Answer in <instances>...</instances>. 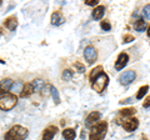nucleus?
I'll return each mask as SVG.
<instances>
[{
  "instance_id": "1",
  "label": "nucleus",
  "mask_w": 150,
  "mask_h": 140,
  "mask_svg": "<svg viewBox=\"0 0 150 140\" xmlns=\"http://www.w3.org/2000/svg\"><path fill=\"white\" fill-rule=\"evenodd\" d=\"M108 132V123L106 121H98L90 127V133H89V140H104Z\"/></svg>"
},
{
  "instance_id": "2",
  "label": "nucleus",
  "mask_w": 150,
  "mask_h": 140,
  "mask_svg": "<svg viewBox=\"0 0 150 140\" xmlns=\"http://www.w3.org/2000/svg\"><path fill=\"white\" fill-rule=\"evenodd\" d=\"M29 134V130L21 125H14L9 132L4 135V140H25Z\"/></svg>"
},
{
  "instance_id": "3",
  "label": "nucleus",
  "mask_w": 150,
  "mask_h": 140,
  "mask_svg": "<svg viewBox=\"0 0 150 140\" xmlns=\"http://www.w3.org/2000/svg\"><path fill=\"white\" fill-rule=\"evenodd\" d=\"M18 103V98L15 94H11V93H6L0 96V109L4 111L11 110L14 106L16 105Z\"/></svg>"
},
{
  "instance_id": "4",
  "label": "nucleus",
  "mask_w": 150,
  "mask_h": 140,
  "mask_svg": "<svg viewBox=\"0 0 150 140\" xmlns=\"http://www.w3.org/2000/svg\"><path fill=\"white\" fill-rule=\"evenodd\" d=\"M108 84H109V75H108L106 73L103 71L100 75L96 76L95 80L91 83V88H93V90H95L96 93L101 94V93L106 89Z\"/></svg>"
},
{
  "instance_id": "5",
  "label": "nucleus",
  "mask_w": 150,
  "mask_h": 140,
  "mask_svg": "<svg viewBox=\"0 0 150 140\" xmlns=\"http://www.w3.org/2000/svg\"><path fill=\"white\" fill-rule=\"evenodd\" d=\"M84 58L88 62V64H94L98 59V50L95 49V46L93 45H88L85 49H84Z\"/></svg>"
},
{
  "instance_id": "6",
  "label": "nucleus",
  "mask_w": 150,
  "mask_h": 140,
  "mask_svg": "<svg viewBox=\"0 0 150 140\" xmlns=\"http://www.w3.org/2000/svg\"><path fill=\"white\" fill-rule=\"evenodd\" d=\"M135 79H137V73H135L134 70H128V71H124L119 76V83L121 85H129Z\"/></svg>"
},
{
  "instance_id": "7",
  "label": "nucleus",
  "mask_w": 150,
  "mask_h": 140,
  "mask_svg": "<svg viewBox=\"0 0 150 140\" xmlns=\"http://www.w3.org/2000/svg\"><path fill=\"white\" fill-rule=\"evenodd\" d=\"M128 62H129V55L126 53H120L115 62V70L116 71H120L121 69H124L126 66Z\"/></svg>"
},
{
  "instance_id": "8",
  "label": "nucleus",
  "mask_w": 150,
  "mask_h": 140,
  "mask_svg": "<svg viewBox=\"0 0 150 140\" xmlns=\"http://www.w3.org/2000/svg\"><path fill=\"white\" fill-rule=\"evenodd\" d=\"M100 118H101V113H99V111H91L85 119V127L88 128L93 127L94 124H96L100 120Z\"/></svg>"
},
{
  "instance_id": "9",
  "label": "nucleus",
  "mask_w": 150,
  "mask_h": 140,
  "mask_svg": "<svg viewBox=\"0 0 150 140\" xmlns=\"http://www.w3.org/2000/svg\"><path fill=\"white\" fill-rule=\"evenodd\" d=\"M138 127H139V120L137 118H129L128 120L123 123V128L125 129V132H128V133L134 132L135 129H138Z\"/></svg>"
},
{
  "instance_id": "10",
  "label": "nucleus",
  "mask_w": 150,
  "mask_h": 140,
  "mask_svg": "<svg viewBox=\"0 0 150 140\" xmlns=\"http://www.w3.org/2000/svg\"><path fill=\"white\" fill-rule=\"evenodd\" d=\"M56 133H58V128L55 127V125H49L48 128L44 129L43 132V140H53V138L56 135Z\"/></svg>"
},
{
  "instance_id": "11",
  "label": "nucleus",
  "mask_w": 150,
  "mask_h": 140,
  "mask_svg": "<svg viewBox=\"0 0 150 140\" xmlns=\"http://www.w3.org/2000/svg\"><path fill=\"white\" fill-rule=\"evenodd\" d=\"M65 23V18L62 11H54L51 14V24L55 26H59Z\"/></svg>"
},
{
  "instance_id": "12",
  "label": "nucleus",
  "mask_w": 150,
  "mask_h": 140,
  "mask_svg": "<svg viewBox=\"0 0 150 140\" xmlns=\"http://www.w3.org/2000/svg\"><path fill=\"white\" fill-rule=\"evenodd\" d=\"M104 13H105V6L104 5H98L94 8V10L91 13V16L94 20H100L103 16H104Z\"/></svg>"
},
{
  "instance_id": "13",
  "label": "nucleus",
  "mask_w": 150,
  "mask_h": 140,
  "mask_svg": "<svg viewBox=\"0 0 150 140\" xmlns=\"http://www.w3.org/2000/svg\"><path fill=\"white\" fill-rule=\"evenodd\" d=\"M4 25H5V28H8L9 30H15L16 26H18V19L16 16H9L6 18L5 20H4Z\"/></svg>"
},
{
  "instance_id": "14",
  "label": "nucleus",
  "mask_w": 150,
  "mask_h": 140,
  "mask_svg": "<svg viewBox=\"0 0 150 140\" xmlns=\"http://www.w3.org/2000/svg\"><path fill=\"white\" fill-rule=\"evenodd\" d=\"M33 93H34V88H33L31 83H26V84H24V86H23L20 96L21 98H29Z\"/></svg>"
},
{
  "instance_id": "15",
  "label": "nucleus",
  "mask_w": 150,
  "mask_h": 140,
  "mask_svg": "<svg viewBox=\"0 0 150 140\" xmlns=\"http://www.w3.org/2000/svg\"><path fill=\"white\" fill-rule=\"evenodd\" d=\"M101 73H103V66L101 65H98V66L94 68L90 71V74H89V80H90V83H93L94 80H95V78L99 76Z\"/></svg>"
},
{
  "instance_id": "16",
  "label": "nucleus",
  "mask_w": 150,
  "mask_h": 140,
  "mask_svg": "<svg viewBox=\"0 0 150 140\" xmlns=\"http://www.w3.org/2000/svg\"><path fill=\"white\" fill-rule=\"evenodd\" d=\"M134 114H137V109L135 108H125L119 110V115L125 116V118H133Z\"/></svg>"
},
{
  "instance_id": "17",
  "label": "nucleus",
  "mask_w": 150,
  "mask_h": 140,
  "mask_svg": "<svg viewBox=\"0 0 150 140\" xmlns=\"http://www.w3.org/2000/svg\"><path fill=\"white\" fill-rule=\"evenodd\" d=\"M75 136H76V132H75L74 129L68 128V129H64L63 130V138L65 140H74Z\"/></svg>"
},
{
  "instance_id": "18",
  "label": "nucleus",
  "mask_w": 150,
  "mask_h": 140,
  "mask_svg": "<svg viewBox=\"0 0 150 140\" xmlns=\"http://www.w3.org/2000/svg\"><path fill=\"white\" fill-rule=\"evenodd\" d=\"M134 28H135L137 31L143 33V31H145V29H146V21H145L144 19H138L137 21H135Z\"/></svg>"
},
{
  "instance_id": "19",
  "label": "nucleus",
  "mask_w": 150,
  "mask_h": 140,
  "mask_svg": "<svg viewBox=\"0 0 150 140\" xmlns=\"http://www.w3.org/2000/svg\"><path fill=\"white\" fill-rule=\"evenodd\" d=\"M31 85L34 88V91H40L44 89L45 83H44V80H41V79H35V80H33Z\"/></svg>"
},
{
  "instance_id": "20",
  "label": "nucleus",
  "mask_w": 150,
  "mask_h": 140,
  "mask_svg": "<svg viewBox=\"0 0 150 140\" xmlns=\"http://www.w3.org/2000/svg\"><path fill=\"white\" fill-rule=\"evenodd\" d=\"M148 91H149V85H143V86H140L139 90H138V94H137V99H138V100H142L143 98L146 95Z\"/></svg>"
},
{
  "instance_id": "21",
  "label": "nucleus",
  "mask_w": 150,
  "mask_h": 140,
  "mask_svg": "<svg viewBox=\"0 0 150 140\" xmlns=\"http://www.w3.org/2000/svg\"><path fill=\"white\" fill-rule=\"evenodd\" d=\"M73 71L70 69H65L64 71H63V74H62V79L63 80H65V81H70L73 79Z\"/></svg>"
},
{
  "instance_id": "22",
  "label": "nucleus",
  "mask_w": 150,
  "mask_h": 140,
  "mask_svg": "<svg viewBox=\"0 0 150 140\" xmlns=\"http://www.w3.org/2000/svg\"><path fill=\"white\" fill-rule=\"evenodd\" d=\"M49 89H50L51 96H53V99H54V101H55V104H59V103H60V96H59L58 90H56L54 86H51V85L49 86Z\"/></svg>"
},
{
  "instance_id": "23",
  "label": "nucleus",
  "mask_w": 150,
  "mask_h": 140,
  "mask_svg": "<svg viewBox=\"0 0 150 140\" xmlns=\"http://www.w3.org/2000/svg\"><path fill=\"white\" fill-rule=\"evenodd\" d=\"M143 16H144V19L145 20H149L150 19V4H146L144 8H143Z\"/></svg>"
},
{
  "instance_id": "24",
  "label": "nucleus",
  "mask_w": 150,
  "mask_h": 140,
  "mask_svg": "<svg viewBox=\"0 0 150 140\" xmlns=\"http://www.w3.org/2000/svg\"><path fill=\"white\" fill-rule=\"evenodd\" d=\"M100 28L105 31H110L111 30V24L108 20H103V21H100Z\"/></svg>"
},
{
  "instance_id": "25",
  "label": "nucleus",
  "mask_w": 150,
  "mask_h": 140,
  "mask_svg": "<svg viewBox=\"0 0 150 140\" xmlns=\"http://www.w3.org/2000/svg\"><path fill=\"white\" fill-rule=\"evenodd\" d=\"M74 66L76 68V70H78V71L80 73V74L85 73V65L81 64L80 62H75V63H74Z\"/></svg>"
},
{
  "instance_id": "26",
  "label": "nucleus",
  "mask_w": 150,
  "mask_h": 140,
  "mask_svg": "<svg viewBox=\"0 0 150 140\" xmlns=\"http://www.w3.org/2000/svg\"><path fill=\"white\" fill-rule=\"evenodd\" d=\"M134 36L131 35V34H125L124 36H123V43L124 44H129V43H131V41H134Z\"/></svg>"
},
{
  "instance_id": "27",
  "label": "nucleus",
  "mask_w": 150,
  "mask_h": 140,
  "mask_svg": "<svg viewBox=\"0 0 150 140\" xmlns=\"http://www.w3.org/2000/svg\"><path fill=\"white\" fill-rule=\"evenodd\" d=\"M85 5H88V6H98L99 5V1H98V0H85Z\"/></svg>"
},
{
  "instance_id": "28",
  "label": "nucleus",
  "mask_w": 150,
  "mask_h": 140,
  "mask_svg": "<svg viewBox=\"0 0 150 140\" xmlns=\"http://www.w3.org/2000/svg\"><path fill=\"white\" fill-rule=\"evenodd\" d=\"M149 106H150V95L145 98V101L143 103V108H149Z\"/></svg>"
},
{
  "instance_id": "29",
  "label": "nucleus",
  "mask_w": 150,
  "mask_h": 140,
  "mask_svg": "<svg viewBox=\"0 0 150 140\" xmlns=\"http://www.w3.org/2000/svg\"><path fill=\"white\" fill-rule=\"evenodd\" d=\"M146 34H148V36L150 38V25H149V28H148V31H146Z\"/></svg>"
},
{
  "instance_id": "30",
  "label": "nucleus",
  "mask_w": 150,
  "mask_h": 140,
  "mask_svg": "<svg viewBox=\"0 0 150 140\" xmlns=\"http://www.w3.org/2000/svg\"><path fill=\"white\" fill-rule=\"evenodd\" d=\"M140 140H148V139H146V138H144V136H143V138H142V139H140Z\"/></svg>"
},
{
  "instance_id": "31",
  "label": "nucleus",
  "mask_w": 150,
  "mask_h": 140,
  "mask_svg": "<svg viewBox=\"0 0 150 140\" xmlns=\"http://www.w3.org/2000/svg\"><path fill=\"white\" fill-rule=\"evenodd\" d=\"M1 33H3V29H1V28H0V35H1Z\"/></svg>"
},
{
  "instance_id": "32",
  "label": "nucleus",
  "mask_w": 150,
  "mask_h": 140,
  "mask_svg": "<svg viewBox=\"0 0 150 140\" xmlns=\"http://www.w3.org/2000/svg\"><path fill=\"white\" fill-rule=\"evenodd\" d=\"M0 5H1V0H0Z\"/></svg>"
}]
</instances>
